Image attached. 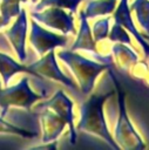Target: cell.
<instances>
[{"instance_id":"obj_5","label":"cell","mask_w":149,"mask_h":150,"mask_svg":"<svg viewBox=\"0 0 149 150\" xmlns=\"http://www.w3.org/2000/svg\"><path fill=\"white\" fill-rule=\"evenodd\" d=\"M27 68H28V73H31L33 75H41L43 77L54 80V81L60 82V83L65 84L66 87L70 88L74 93H79V88L76 87V84L60 70V68L56 63L55 53L53 49L49 50L46 56H42L40 60L27 66Z\"/></svg>"},{"instance_id":"obj_17","label":"cell","mask_w":149,"mask_h":150,"mask_svg":"<svg viewBox=\"0 0 149 150\" xmlns=\"http://www.w3.org/2000/svg\"><path fill=\"white\" fill-rule=\"evenodd\" d=\"M83 0H40V2L34 6V11H41L47 7H60L72 11V13H75L77 6Z\"/></svg>"},{"instance_id":"obj_9","label":"cell","mask_w":149,"mask_h":150,"mask_svg":"<svg viewBox=\"0 0 149 150\" xmlns=\"http://www.w3.org/2000/svg\"><path fill=\"white\" fill-rule=\"evenodd\" d=\"M79 16H80V30L77 33V36H76L73 46L70 47V50L75 52V50H79V49H83V50L90 52V53H93L94 57L96 60H99V62H103V63H107V64L111 66V63H113L111 56H102L97 52L95 40L92 35V30H90L89 23L87 21V18H86L83 11L80 12Z\"/></svg>"},{"instance_id":"obj_6","label":"cell","mask_w":149,"mask_h":150,"mask_svg":"<svg viewBox=\"0 0 149 150\" xmlns=\"http://www.w3.org/2000/svg\"><path fill=\"white\" fill-rule=\"evenodd\" d=\"M74 103L73 101L63 93V90L59 89L53 95V97L43 103L38 105V109H49L54 111L59 117H61L66 124L69 127V139L72 144L76 143V131L74 127V112H73Z\"/></svg>"},{"instance_id":"obj_11","label":"cell","mask_w":149,"mask_h":150,"mask_svg":"<svg viewBox=\"0 0 149 150\" xmlns=\"http://www.w3.org/2000/svg\"><path fill=\"white\" fill-rule=\"evenodd\" d=\"M113 18H114L116 23H120L122 27H124L127 30H129L134 35L136 41L141 45L144 55L147 57H149V43L145 41V38L136 29V27L133 22V19H131V15H130V8L128 6V0H121L117 8H115Z\"/></svg>"},{"instance_id":"obj_13","label":"cell","mask_w":149,"mask_h":150,"mask_svg":"<svg viewBox=\"0 0 149 150\" xmlns=\"http://www.w3.org/2000/svg\"><path fill=\"white\" fill-rule=\"evenodd\" d=\"M111 53L117 69L122 73H128L129 68L138 60L137 54L133 49L127 47L126 43L116 42L111 47Z\"/></svg>"},{"instance_id":"obj_2","label":"cell","mask_w":149,"mask_h":150,"mask_svg":"<svg viewBox=\"0 0 149 150\" xmlns=\"http://www.w3.org/2000/svg\"><path fill=\"white\" fill-rule=\"evenodd\" d=\"M57 56L73 71L83 95H89L94 88L96 77L103 70L110 68L107 63L88 60L73 50H60L57 52Z\"/></svg>"},{"instance_id":"obj_7","label":"cell","mask_w":149,"mask_h":150,"mask_svg":"<svg viewBox=\"0 0 149 150\" xmlns=\"http://www.w3.org/2000/svg\"><path fill=\"white\" fill-rule=\"evenodd\" d=\"M31 15L35 21L41 22L50 28L61 30L63 34L76 33L73 15L70 13H67L60 7H48L42 12L33 11Z\"/></svg>"},{"instance_id":"obj_14","label":"cell","mask_w":149,"mask_h":150,"mask_svg":"<svg viewBox=\"0 0 149 150\" xmlns=\"http://www.w3.org/2000/svg\"><path fill=\"white\" fill-rule=\"evenodd\" d=\"M20 71L28 73L27 66H23L22 63H18L9 55L0 52V75L2 76L4 83L7 84L11 80V77Z\"/></svg>"},{"instance_id":"obj_20","label":"cell","mask_w":149,"mask_h":150,"mask_svg":"<svg viewBox=\"0 0 149 150\" xmlns=\"http://www.w3.org/2000/svg\"><path fill=\"white\" fill-rule=\"evenodd\" d=\"M108 38L113 42H121V43H126V45L133 47V43H131V40H130L129 35L127 34L126 29L120 23L115 22V25L111 27V30H110V34H109Z\"/></svg>"},{"instance_id":"obj_23","label":"cell","mask_w":149,"mask_h":150,"mask_svg":"<svg viewBox=\"0 0 149 150\" xmlns=\"http://www.w3.org/2000/svg\"><path fill=\"white\" fill-rule=\"evenodd\" d=\"M143 82L149 87V71H148V74H147V76H145V79L143 80Z\"/></svg>"},{"instance_id":"obj_27","label":"cell","mask_w":149,"mask_h":150,"mask_svg":"<svg viewBox=\"0 0 149 150\" xmlns=\"http://www.w3.org/2000/svg\"><path fill=\"white\" fill-rule=\"evenodd\" d=\"M0 88H1V83H0Z\"/></svg>"},{"instance_id":"obj_22","label":"cell","mask_w":149,"mask_h":150,"mask_svg":"<svg viewBox=\"0 0 149 150\" xmlns=\"http://www.w3.org/2000/svg\"><path fill=\"white\" fill-rule=\"evenodd\" d=\"M148 71H149V64H148L147 62H144V61H138V60H137V61L129 68L128 74H129L131 77L136 79V80L143 81V80L145 79Z\"/></svg>"},{"instance_id":"obj_8","label":"cell","mask_w":149,"mask_h":150,"mask_svg":"<svg viewBox=\"0 0 149 150\" xmlns=\"http://www.w3.org/2000/svg\"><path fill=\"white\" fill-rule=\"evenodd\" d=\"M29 42L36 53L42 56L47 52L56 48V47H65L68 42V38L65 35H59L52 33L45 28H42L38 21L32 20L31 22V34H29Z\"/></svg>"},{"instance_id":"obj_15","label":"cell","mask_w":149,"mask_h":150,"mask_svg":"<svg viewBox=\"0 0 149 150\" xmlns=\"http://www.w3.org/2000/svg\"><path fill=\"white\" fill-rule=\"evenodd\" d=\"M116 0H90L87 2L83 13L87 19H93L100 15H107L114 12Z\"/></svg>"},{"instance_id":"obj_25","label":"cell","mask_w":149,"mask_h":150,"mask_svg":"<svg viewBox=\"0 0 149 150\" xmlns=\"http://www.w3.org/2000/svg\"><path fill=\"white\" fill-rule=\"evenodd\" d=\"M31 1H32V2H33V4H34V2H36V1H38V0H31Z\"/></svg>"},{"instance_id":"obj_21","label":"cell","mask_w":149,"mask_h":150,"mask_svg":"<svg viewBox=\"0 0 149 150\" xmlns=\"http://www.w3.org/2000/svg\"><path fill=\"white\" fill-rule=\"evenodd\" d=\"M109 33V19H101L99 21H95L93 26V38L95 42H100L103 39L108 36Z\"/></svg>"},{"instance_id":"obj_18","label":"cell","mask_w":149,"mask_h":150,"mask_svg":"<svg viewBox=\"0 0 149 150\" xmlns=\"http://www.w3.org/2000/svg\"><path fill=\"white\" fill-rule=\"evenodd\" d=\"M20 2L21 0H1L0 2V14L4 19L6 26L9 23L11 19L18 16L20 13Z\"/></svg>"},{"instance_id":"obj_10","label":"cell","mask_w":149,"mask_h":150,"mask_svg":"<svg viewBox=\"0 0 149 150\" xmlns=\"http://www.w3.org/2000/svg\"><path fill=\"white\" fill-rule=\"evenodd\" d=\"M5 36L12 45L20 62L26 61V35H27V13L26 9H21L18 19L9 29L5 33Z\"/></svg>"},{"instance_id":"obj_16","label":"cell","mask_w":149,"mask_h":150,"mask_svg":"<svg viewBox=\"0 0 149 150\" xmlns=\"http://www.w3.org/2000/svg\"><path fill=\"white\" fill-rule=\"evenodd\" d=\"M130 9L135 12L137 21L143 30L149 34V0H135Z\"/></svg>"},{"instance_id":"obj_12","label":"cell","mask_w":149,"mask_h":150,"mask_svg":"<svg viewBox=\"0 0 149 150\" xmlns=\"http://www.w3.org/2000/svg\"><path fill=\"white\" fill-rule=\"evenodd\" d=\"M40 124L43 143L54 142L66 127V122L49 109H42L40 112Z\"/></svg>"},{"instance_id":"obj_3","label":"cell","mask_w":149,"mask_h":150,"mask_svg":"<svg viewBox=\"0 0 149 150\" xmlns=\"http://www.w3.org/2000/svg\"><path fill=\"white\" fill-rule=\"evenodd\" d=\"M110 79L113 80L116 91H117V104H118V120L116 122L115 127V142L118 145V148L123 150H141L145 148V144L140 136V134L136 131L134 125L131 124L129 116L127 114L126 109V95L122 90L120 83L115 79L111 70L108 71Z\"/></svg>"},{"instance_id":"obj_26","label":"cell","mask_w":149,"mask_h":150,"mask_svg":"<svg viewBox=\"0 0 149 150\" xmlns=\"http://www.w3.org/2000/svg\"><path fill=\"white\" fill-rule=\"evenodd\" d=\"M26 1H27V0H21V2H26Z\"/></svg>"},{"instance_id":"obj_24","label":"cell","mask_w":149,"mask_h":150,"mask_svg":"<svg viewBox=\"0 0 149 150\" xmlns=\"http://www.w3.org/2000/svg\"><path fill=\"white\" fill-rule=\"evenodd\" d=\"M5 26H6V23H5L4 19H2L1 15H0V28H2V27H5Z\"/></svg>"},{"instance_id":"obj_1","label":"cell","mask_w":149,"mask_h":150,"mask_svg":"<svg viewBox=\"0 0 149 150\" xmlns=\"http://www.w3.org/2000/svg\"><path fill=\"white\" fill-rule=\"evenodd\" d=\"M113 94H114V90L94 93L86 101H83L80 107L81 117L76 128L77 130H81L87 134H92L102 138L113 149H118V145L116 144L115 139L111 137L108 130L104 115H103V105Z\"/></svg>"},{"instance_id":"obj_4","label":"cell","mask_w":149,"mask_h":150,"mask_svg":"<svg viewBox=\"0 0 149 150\" xmlns=\"http://www.w3.org/2000/svg\"><path fill=\"white\" fill-rule=\"evenodd\" d=\"M46 95L47 94L45 93H34L28 84V79L22 77L15 86L5 89L0 88V116L4 117L9 107H20L29 110L33 103L41 98H45Z\"/></svg>"},{"instance_id":"obj_19","label":"cell","mask_w":149,"mask_h":150,"mask_svg":"<svg viewBox=\"0 0 149 150\" xmlns=\"http://www.w3.org/2000/svg\"><path fill=\"white\" fill-rule=\"evenodd\" d=\"M0 134H12V135H19L21 137H27V138H33L38 136V132H33L29 130H25L21 128H18L7 121L4 120V117L0 116Z\"/></svg>"}]
</instances>
